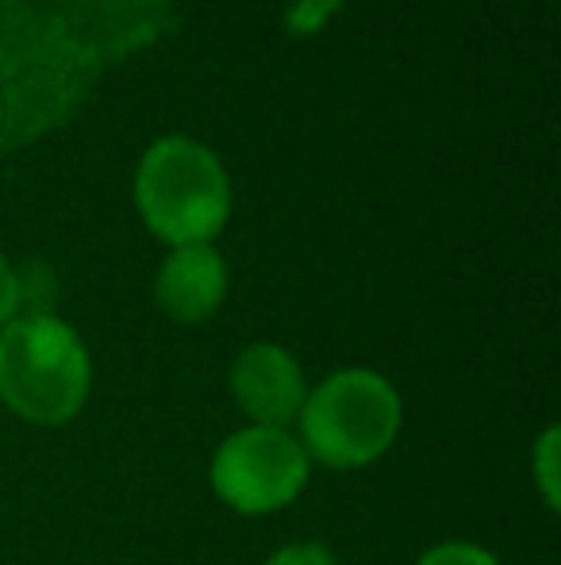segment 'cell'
Returning <instances> with one entry per match:
<instances>
[{"label":"cell","mask_w":561,"mask_h":565,"mask_svg":"<svg viewBox=\"0 0 561 565\" xmlns=\"http://www.w3.org/2000/svg\"><path fill=\"white\" fill-rule=\"evenodd\" d=\"M266 565H335V558H331V551L320 543H296V546L278 551Z\"/></svg>","instance_id":"obj_10"},{"label":"cell","mask_w":561,"mask_h":565,"mask_svg":"<svg viewBox=\"0 0 561 565\" xmlns=\"http://www.w3.org/2000/svg\"><path fill=\"white\" fill-rule=\"evenodd\" d=\"M89 396V354L69 323L46 312L0 328V401L31 424H66Z\"/></svg>","instance_id":"obj_1"},{"label":"cell","mask_w":561,"mask_h":565,"mask_svg":"<svg viewBox=\"0 0 561 565\" xmlns=\"http://www.w3.org/2000/svg\"><path fill=\"white\" fill-rule=\"evenodd\" d=\"M136 201L147 227L173 246L208 243L231 212L224 162L188 135H165L147 147L136 173Z\"/></svg>","instance_id":"obj_2"},{"label":"cell","mask_w":561,"mask_h":565,"mask_svg":"<svg viewBox=\"0 0 561 565\" xmlns=\"http://www.w3.org/2000/svg\"><path fill=\"white\" fill-rule=\"evenodd\" d=\"M308 481V454L284 427L235 431L212 458V489L224 504L266 515L292 504Z\"/></svg>","instance_id":"obj_4"},{"label":"cell","mask_w":561,"mask_h":565,"mask_svg":"<svg viewBox=\"0 0 561 565\" xmlns=\"http://www.w3.org/2000/svg\"><path fill=\"white\" fill-rule=\"evenodd\" d=\"M420 565H500L488 551L481 546H470V543H442L434 551H427Z\"/></svg>","instance_id":"obj_8"},{"label":"cell","mask_w":561,"mask_h":565,"mask_svg":"<svg viewBox=\"0 0 561 565\" xmlns=\"http://www.w3.org/2000/svg\"><path fill=\"white\" fill-rule=\"evenodd\" d=\"M304 454L323 466L358 469L381 458L400 431V396L381 373L343 370L327 377L300 408Z\"/></svg>","instance_id":"obj_3"},{"label":"cell","mask_w":561,"mask_h":565,"mask_svg":"<svg viewBox=\"0 0 561 565\" xmlns=\"http://www.w3.org/2000/svg\"><path fill=\"white\" fill-rule=\"evenodd\" d=\"M20 305H23L20 274H15V269L8 266L4 254H0V328H4L8 320H15V312H20Z\"/></svg>","instance_id":"obj_9"},{"label":"cell","mask_w":561,"mask_h":565,"mask_svg":"<svg viewBox=\"0 0 561 565\" xmlns=\"http://www.w3.org/2000/svg\"><path fill=\"white\" fill-rule=\"evenodd\" d=\"M535 466H539L542 497H547L550 508H558V427H550V431L542 435L539 450H535Z\"/></svg>","instance_id":"obj_7"},{"label":"cell","mask_w":561,"mask_h":565,"mask_svg":"<svg viewBox=\"0 0 561 565\" xmlns=\"http://www.w3.org/2000/svg\"><path fill=\"white\" fill-rule=\"evenodd\" d=\"M227 266L208 243L173 246L158 269V305L181 323H201L224 305Z\"/></svg>","instance_id":"obj_6"},{"label":"cell","mask_w":561,"mask_h":565,"mask_svg":"<svg viewBox=\"0 0 561 565\" xmlns=\"http://www.w3.org/2000/svg\"><path fill=\"white\" fill-rule=\"evenodd\" d=\"M231 388L239 408L258 427H284L304 408V373L289 350L273 342H255L239 354L231 370Z\"/></svg>","instance_id":"obj_5"}]
</instances>
